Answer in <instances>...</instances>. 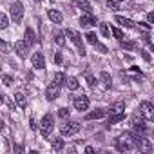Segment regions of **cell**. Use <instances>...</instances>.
<instances>
[{
  "label": "cell",
  "instance_id": "38",
  "mask_svg": "<svg viewBox=\"0 0 154 154\" xmlns=\"http://www.w3.org/2000/svg\"><path fill=\"white\" fill-rule=\"evenodd\" d=\"M147 20H149V24H154V13H152V11L147 15Z\"/></svg>",
  "mask_w": 154,
  "mask_h": 154
},
{
  "label": "cell",
  "instance_id": "3",
  "mask_svg": "<svg viewBox=\"0 0 154 154\" xmlns=\"http://www.w3.org/2000/svg\"><path fill=\"white\" fill-rule=\"evenodd\" d=\"M9 15H11V20L15 24L22 22V18H24V6H22V2H13L11 8H9Z\"/></svg>",
  "mask_w": 154,
  "mask_h": 154
},
{
  "label": "cell",
  "instance_id": "5",
  "mask_svg": "<svg viewBox=\"0 0 154 154\" xmlns=\"http://www.w3.org/2000/svg\"><path fill=\"white\" fill-rule=\"evenodd\" d=\"M78 131H80V123H78V122H67V123H63L62 129H60L62 136H72V134H76Z\"/></svg>",
  "mask_w": 154,
  "mask_h": 154
},
{
  "label": "cell",
  "instance_id": "18",
  "mask_svg": "<svg viewBox=\"0 0 154 154\" xmlns=\"http://www.w3.org/2000/svg\"><path fill=\"white\" fill-rule=\"evenodd\" d=\"M76 6H78L84 13H93V8H91V4L87 2V0H78V2H76Z\"/></svg>",
  "mask_w": 154,
  "mask_h": 154
},
{
  "label": "cell",
  "instance_id": "44",
  "mask_svg": "<svg viewBox=\"0 0 154 154\" xmlns=\"http://www.w3.org/2000/svg\"><path fill=\"white\" fill-rule=\"evenodd\" d=\"M4 102H6V98H4V94H0V105H2Z\"/></svg>",
  "mask_w": 154,
  "mask_h": 154
},
{
  "label": "cell",
  "instance_id": "34",
  "mask_svg": "<svg viewBox=\"0 0 154 154\" xmlns=\"http://www.w3.org/2000/svg\"><path fill=\"white\" fill-rule=\"evenodd\" d=\"M54 63H56V65H62V63H63V56H62V53H56V54H54Z\"/></svg>",
  "mask_w": 154,
  "mask_h": 154
},
{
  "label": "cell",
  "instance_id": "13",
  "mask_svg": "<svg viewBox=\"0 0 154 154\" xmlns=\"http://www.w3.org/2000/svg\"><path fill=\"white\" fill-rule=\"evenodd\" d=\"M80 24L82 26H96V18L93 17V13H85L80 17Z\"/></svg>",
  "mask_w": 154,
  "mask_h": 154
},
{
  "label": "cell",
  "instance_id": "17",
  "mask_svg": "<svg viewBox=\"0 0 154 154\" xmlns=\"http://www.w3.org/2000/svg\"><path fill=\"white\" fill-rule=\"evenodd\" d=\"M65 84H67V89H69V91H76V89L80 87L78 78H74V76H69V78H65Z\"/></svg>",
  "mask_w": 154,
  "mask_h": 154
},
{
  "label": "cell",
  "instance_id": "46",
  "mask_svg": "<svg viewBox=\"0 0 154 154\" xmlns=\"http://www.w3.org/2000/svg\"><path fill=\"white\" fill-rule=\"evenodd\" d=\"M35 2H40V0H35Z\"/></svg>",
  "mask_w": 154,
  "mask_h": 154
},
{
  "label": "cell",
  "instance_id": "6",
  "mask_svg": "<svg viewBox=\"0 0 154 154\" xmlns=\"http://www.w3.org/2000/svg\"><path fill=\"white\" fill-rule=\"evenodd\" d=\"M74 107H76V111H87L89 109V96H85V94L76 96L74 98Z\"/></svg>",
  "mask_w": 154,
  "mask_h": 154
},
{
  "label": "cell",
  "instance_id": "27",
  "mask_svg": "<svg viewBox=\"0 0 154 154\" xmlns=\"http://www.w3.org/2000/svg\"><path fill=\"white\" fill-rule=\"evenodd\" d=\"M109 31L112 33V36H114V38H118V40H122V38H123V33H122V31H120L118 27H111Z\"/></svg>",
  "mask_w": 154,
  "mask_h": 154
},
{
  "label": "cell",
  "instance_id": "24",
  "mask_svg": "<svg viewBox=\"0 0 154 154\" xmlns=\"http://www.w3.org/2000/svg\"><path fill=\"white\" fill-rule=\"evenodd\" d=\"M54 84H56V85L65 84V74H63V72H56V74H54Z\"/></svg>",
  "mask_w": 154,
  "mask_h": 154
},
{
  "label": "cell",
  "instance_id": "22",
  "mask_svg": "<svg viewBox=\"0 0 154 154\" xmlns=\"http://www.w3.org/2000/svg\"><path fill=\"white\" fill-rule=\"evenodd\" d=\"M120 45L123 49H127V51H134L136 49V42H123V40H120Z\"/></svg>",
  "mask_w": 154,
  "mask_h": 154
},
{
  "label": "cell",
  "instance_id": "23",
  "mask_svg": "<svg viewBox=\"0 0 154 154\" xmlns=\"http://www.w3.org/2000/svg\"><path fill=\"white\" fill-rule=\"evenodd\" d=\"M123 109H125V105H123L122 102H118V103H112V105H111L109 112H122Z\"/></svg>",
  "mask_w": 154,
  "mask_h": 154
},
{
  "label": "cell",
  "instance_id": "45",
  "mask_svg": "<svg viewBox=\"0 0 154 154\" xmlns=\"http://www.w3.org/2000/svg\"><path fill=\"white\" fill-rule=\"evenodd\" d=\"M116 2H122V0H116Z\"/></svg>",
  "mask_w": 154,
  "mask_h": 154
},
{
  "label": "cell",
  "instance_id": "16",
  "mask_svg": "<svg viewBox=\"0 0 154 154\" xmlns=\"http://www.w3.org/2000/svg\"><path fill=\"white\" fill-rule=\"evenodd\" d=\"M125 120V112L122 111V112H114L111 118H109V122H107V125L111 127V125H114V123H120V122H123Z\"/></svg>",
  "mask_w": 154,
  "mask_h": 154
},
{
  "label": "cell",
  "instance_id": "31",
  "mask_svg": "<svg viewBox=\"0 0 154 154\" xmlns=\"http://www.w3.org/2000/svg\"><path fill=\"white\" fill-rule=\"evenodd\" d=\"M54 42H56L58 45H63V44H65V38H63V35H62V33L54 35Z\"/></svg>",
  "mask_w": 154,
  "mask_h": 154
},
{
  "label": "cell",
  "instance_id": "33",
  "mask_svg": "<svg viewBox=\"0 0 154 154\" xmlns=\"http://www.w3.org/2000/svg\"><path fill=\"white\" fill-rule=\"evenodd\" d=\"M0 51H2V53L9 51V45H8V42H6V40H2V38H0Z\"/></svg>",
  "mask_w": 154,
  "mask_h": 154
},
{
  "label": "cell",
  "instance_id": "29",
  "mask_svg": "<svg viewBox=\"0 0 154 154\" xmlns=\"http://www.w3.org/2000/svg\"><path fill=\"white\" fill-rule=\"evenodd\" d=\"M2 82H4V85H8V87H9V85L13 84V76H9V74H4V76H2Z\"/></svg>",
  "mask_w": 154,
  "mask_h": 154
},
{
  "label": "cell",
  "instance_id": "9",
  "mask_svg": "<svg viewBox=\"0 0 154 154\" xmlns=\"http://www.w3.org/2000/svg\"><path fill=\"white\" fill-rule=\"evenodd\" d=\"M33 67L35 69H45V58L42 53H35L33 54Z\"/></svg>",
  "mask_w": 154,
  "mask_h": 154
},
{
  "label": "cell",
  "instance_id": "42",
  "mask_svg": "<svg viewBox=\"0 0 154 154\" xmlns=\"http://www.w3.org/2000/svg\"><path fill=\"white\" fill-rule=\"evenodd\" d=\"M31 129H33V131H36V123H35V120H33V118H31Z\"/></svg>",
  "mask_w": 154,
  "mask_h": 154
},
{
  "label": "cell",
  "instance_id": "15",
  "mask_svg": "<svg viewBox=\"0 0 154 154\" xmlns=\"http://www.w3.org/2000/svg\"><path fill=\"white\" fill-rule=\"evenodd\" d=\"M114 22H118V24H122V26H125V27H129V29H132V27L136 26L131 18H125V17H120V15L114 17Z\"/></svg>",
  "mask_w": 154,
  "mask_h": 154
},
{
  "label": "cell",
  "instance_id": "7",
  "mask_svg": "<svg viewBox=\"0 0 154 154\" xmlns=\"http://www.w3.org/2000/svg\"><path fill=\"white\" fill-rule=\"evenodd\" d=\"M58 94H60V85H56V84L47 85V89H45V98H47L49 102L56 100V98H58Z\"/></svg>",
  "mask_w": 154,
  "mask_h": 154
},
{
  "label": "cell",
  "instance_id": "30",
  "mask_svg": "<svg viewBox=\"0 0 154 154\" xmlns=\"http://www.w3.org/2000/svg\"><path fill=\"white\" fill-rule=\"evenodd\" d=\"M100 33H102L103 36H109V35H111V31H109L107 24H100Z\"/></svg>",
  "mask_w": 154,
  "mask_h": 154
},
{
  "label": "cell",
  "instance_id": "32",
  "mask_svg": "<svg viewBox=\"0 0 154 154\" xmlns=\"http://www.w3.org/2000/svg\"><path fill=\"white\" fill-rule=\"evenodd\" d=\"M85 38H87V42H89V44H93V45H94V44L98 42V40H96V35H94V33H87V35H85Z\"/></svg>",
  "mask_w": 154,
  "mask_h": 154
},
{
  "label": "cell",
  "instance_id": "10",
  "mask_svg": "<svg viewBox=\"0 0 154 154\" xmlns=\"http://www.w3.org/2000/svg\"><path fill=\"white\" fill-rule=\"evenodd\" d=\"M107 114V111H103V109H94L93 112H87L85 114V122H91V120H100V118H103Z\"/></svg>",
  "mask_w": 154,
  "mask_h": 154
},
{
  "label": "cell",
  "instance_id": "41",
  "mask_svg": "<svg viewBox=\"0 0 154 154\" xmlns=\"http://www.w3.org/2000/svg\"><path fill=\"white\" fill-rule=\"evenodd\" d=\"M131 71H132V72H138V74H141V71H140V67H131Z\"/></svg>",
  "mask_w": 154,
  "mask_h": 154
},
{
  "label": "cell",
  "instance_id": "1",
  "mask_svg": "<svg viewBox=\"0 0 154 154\" xmlns=\"http://www.w3.org/2000/svg\"><path fill=\"white\" fill-rule=\"evenodd\" d=\"M53 127H54V118H53V114H44L42 116V120H40V132H42V136H49L51 132H53Z\"/></svg>",
  "mask_w": 154,
  "mask_h": 154
},
{
  "label": "cell",
  "instance_id": "11",
  "mask_svg": "<svg viewBox=\"0 0 154 154\" xmlns=\"http://www.w3.org/2000/svg\"><path fill=\"white\" fill-rule=\"evenodd\" d=\"M131 147H132V145H131V143L127 141V138H125V136H123V138H118V140H116V149H118L120 152L131 150Z\"/></svg>",
  "mask_w": 154,
  "mask_h": 154
},
{
  "label": "cell",
  "instance_id": "19",
  "mask_svg": "<svg viewBox=\"0 0 154 154\" xmlns=\"http://www.w3.org/2000/svg\"><path fill=\"white\" fill-rule=\"evenodd\" d=\"M15 102H17V105H18L20 109H26V105H27V100H26V96H24L22 93H17V94H15Z\"/></svg>",
  "mask_w": 154,
  "mask_h": 154
},
{
  "label": "cell",
  "instance_id": "26",
  "mask_svg": "<svg viewBox=\"0 0 154 154\" xmlns=\"http://www.w3.org/2000/svg\"><path fill=\"white\" fill-rule=\"evenodd\" d=\"M8 26H9V18L4 13H0V29H6Z\"/></svg>",
  "mask_w": 154,
  "mask_h": 154
},
{
  "label": "cell",
  "instance_id": "37",
  "mask_svg": "<svg viewBox=\"0 0 154 154\" xmlns=\"http://www.w3.org/2000/svg\"><path fill=\"white\" fill-rule=\"evenodd\" d=\"M140 53H141V58H143L145 62H150V54H149L147 51H140Z\"/></svg>",
  "mask_w": 154,
  "mask_h": 154
},
{
  "label": "cell",
  "instance_id": "2",
  "mask_svg": "<svg viewBox=\"0 0 154 154\" xmlns=\"http://www.w3.org/2000/svg\"><path fill=\"white\" fill-rule=\"evenodd\" d=\"M65 36H69L71 42H72L76 47H78V54H80V56H85V54H87V53H85V47H84V42H82V36L76 33V31L67 29V31H65Z\"/></svg>",
  "mask_w": 154,
  "mask_h": 154
},
{
  "label": "cell",
  "instance_id": "20",
  "mask_svg": "<svg viewBox=\"0 0 154 154\" xmlns=\"http://www.w3.org/2000/svg\"><path fill=\"white\" fill-rule=\"evenodd\" d=\"M63 145H65V141H63L62 138H53V140H51V147H53V150H62Z\"/></svg>",
  "mask_w": 154,
  "mask_h": 154
},
{
  "label": "cell",
  "instance_id": "28",
  "mask_svg": "<svg viewBox=\"0 0 154 154\" xmlns=\"http://www.w3.org/2000/svg\"><path fill=\"white\" fill-rule=\"evenodd\" d=\"M107 9L116 11L118 9V2H116V0H107Z\"/></svg>",
  "mask_w": 154,
  "mask_h": 154
},
{
  "label": "cell",
  "instance_id": "8",
  "mask_svg": "<svg viewBox=\"0 0 154 154\" xmlns=\"http://www.w3.org/2000/svg\"><path fill=\"white\" fill-rule=\"evenodd\" d=\"M27 47H29V45H27L24 40H18V42L15 44V51H17V54H18L20 58H26V56H27Z\"/></svg>",
  "mask_w": 154,
  "mask_h": 154
},
{
  "label": "cell",
  "instance_id": "35",
  "mask_svg": "<svg viewBox=\"0 0 154 154\" xmlns=\"http://www.w3.org/2000/svg\"><path fill=\"white\" fill-rule=\"evenodd\" d=\"M94 47H96L100 53H107V47H105V45H102L100 42H96V44H94Z\"/></svg>",
  "mask_w": 154,
  "mask_h": 154
},
{
  "label": "cell",
  "instance_id": "14",
  "mask_svg": "<svg viewBox=\"0 0 154 154\" xmlns=\"http://www.w3.org/2000/svg\"><path fill=\"white\" fill-rule=\"evenodd\" d=\"M24 42H26L27 45H33V44L36 42V35H35V31H33L31 27H27V29H26V35H24Z\"/></svg>",
  "mask_w": 154,
  "mask_h": 154
},
{
  "label": "cell",
  "instance_id": "12",
  "mask_svg": "<svg viewBox=\"0 0 154 154\" xmlns=\"http://www.w3.org/2000/svg\"><path fill=\"white\" fill-rule=\"evenodd\" d=\"M47 17H49V20L54 22V24H62V20H63V15H62L60 11H56V9H49Z\"/></svg>",
  "mask_w": 154,
  "mask_h": 154
},
{
  "label": "cell",
  "instance_id": "40",
  "mask_svg": "<svg viewBox=\"0 0 154 154\" xmlns=\"http://www.w3.org/2000/svg\"><path fill=\"white\" fill-rule=\"evenodd\" d=\"M6 103H8V107H9V111H13V109H15V103H13L11 100H6Z\"/></svg>",
  "mask_w": 154,
  "mask_h": 154
},
{
  "label": "cell",
  "instance_id": "36",
  "mask_svg": "<svg viewBox=\"0 0 154 154\" xmlns=\"http://www.w3.org/2000/svg\"><path fill=\"white\" fill-rule=\"evenodd\" d=\"M85 78H87V82H89V85H91V87H94V84H96V80H94V76H93V74H87V76H85Z\"/></svg>",
  "mask_w": 154,
  "mask_h": 154
},
{
  "label": "cell",
  "instance_id": "25",
  "mask_svg": "<svg viewBox=\"0 0 154 154\" xmlns=\"http://www.w3.org/2000/svg\"><path fill=\"white\" fill-rule=\"evenodd\" d=\"M69 114H71V111H69V107H60V109H58V116H60L62 120H65V118H69Z\"/></svg>",
  "mask_w": 154,
  "mask_h": 154
},
{
  "label": "cell",
  "instance_id": "4",
  "mask_svg": "<svg viewBox=\"0 0 154 154\" xmlns=\"http://www.w3.org/2000/svg\"><path fill=\"white\" fill-rule=\"evenodd\" d=\"M140 116H141L145 122L154 120V105H152L150 102H141V103H140Z\"/></svg>",
  "mask_w": 154,
  "mask_h": 154
},
{
  "label": "cell",
  "instance_id": "43",
  "mask_svg": "<svg viewBox=\"0 0 154 154\" xmlns=\"http://www.w3.org/2000/svg\"><path fill=\"white\" fill-rule=\"evenodd\" d=\"M85 152H87V154H93V152H94V149H93V147H87V149H85Z\"/></svg>",
  "mask_w": 154,
  "mask_h": 154
},
{
  "label": "cell",
  "instance_id": "39",
  "mask_svg": "<svg viewBox=\"0 0 154 154\" xmlns=\"http://www.w3.org/2000/svg\"><path fill=\"white\" fill-rule=\"evenodd\" d=\"M140 26H141L143 29H150V24H149V22H140Z\"/></svg>",
  "mask_w": 154,
  "mask_h": 154
},
{
  "label": "cell",
  "instance_id": "21",
  "mask_svg": "<svg viewBox=\"0 0 154 154\" xmlns=\"http://www.w3.org/2000/svg\"><path fill=\"white\" fill-rule=\"evenodd\" d=\"M100 80L103 82V85H105V87H111V84H112L111 74H109V72H105V71H102V72H100Z\"/></svg>",
  "mask_w": 154,
  "mask_h": 154
}]
</instances>
